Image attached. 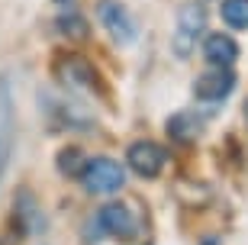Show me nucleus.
Wrapping results in <instances>:
<instances>
[{"mask_svg": "<svg viewBox=\"0 0 248 245\" xmlns=\"http://www.w3.org/2000/svg\"><path fill=\"white\" fill-rule=\"evenodd\" d=\"M55 74H58V81H62L68 91L81 94V97H93V94L103 91L97 68H93V65L87 62L81 52H64V55H58Z\"/></svg>", "mask_w": 248, "mask_h": 245, "instance_id": "1", "label": "nucleus"}, {"mask_svg": "<svg viewBox=\"0 0 248 245\" xmlns=\"http://www.w3.org/2000/svg\"><path fill=\"white\" fill-rule=\"evenodd\" d=\"M81 184L87 194H97V197H107V194H116L126 184V171L120 168V162L113 158H91V162L81 168Z\"/></svg>", "mask_w": 248, "mask_h": 245, "instance_id": "2", "label": "nucleus"}, {"mask_svg": "<svg viewBox=\"0 0 248 245\" xmlns=\"http://www.w3.org/2000/svg\"><path fill=\"white\" fill-rule=\"evenodd\" d=\"M97 19H100V26L107 29V36L116 46H129V42L139 39L136 16L129 13V7L120 3V0H97Z\"/></svg>", "mask_w": 248, "mask_h": 245, "instance_id": "3", "label": "nucleus"}, {"mask_svg": "<svg viewBox=\"0 0 248 245\" xmlns=\"http://www.w3.org/2000/svg\"><path fill=\"white\" fill-rule=\"evenodd\" d=\"M206 7L203 3H184L177 10V29H174V55L177 58H187L197 46V39L203 36L206 29Z\"/></svg>", "mask_w": 248, "mask_h": 245, "instance_id": "4", "label": "nucleus"}, {"mask_svg": "<svg viewBox=\"0 0 248 245\" xmlns=\"http://www.w3.org/2000/svg\"><path fill=\"white\" fill-rule=\"evenodd\" d=\"M13 142H16V107H13V87L10 78L0 74V178L10 164L13 155Z\"/></svg>", "mask_w": 248, "mask_h": 245, "instance_id": "5", "label": "nucleus"}, {"mask_svg": "<svg viewBox=\"0 0 248 245\" xmlns=\"http://www.w3.org/2000/svg\"><path fill=\"white\" fill-rule=\"evenodd\" d=\"M126 162L129 168H132V174H139V178H158V174L165 171L168 164V152L158 142H152V139H139V142H132V146L126 148Z\"/></svg>", "mask_w": 248, "mask_h": 245, "instance_id": "6", "label": "nucleus"}, {"mask_svg": "<svg viewBox=\"0 0 248 245\" xmlns=\"http://www.w3.org/2000/svg\"><path fill=\"white\" fill-rule=\"evenodd\" d=\"M13 226L23 232V236H42L46 232V213L39 210L36 197L26 191V187H19L13 194Z\"/></svg>", "mask_w": 248, "mask_h": 245, "instance_id": "7", "label": "nucleus"}, {"mask_svg": "<svg viewBox=\"0 0 248 245\" xmlns=\"http://www.w3.org/2000/svg\"><path fill=\"white\" fill-rule=\"evenodd\" d=\"M232 91H235V74H232L229 68H216V65L193 81V97L203 100V103H210V100L219 103V100H226Z\"/></svg>", "mask_w": 248, "mask_h": 245, "instance_id": "8", "label": "nucleus"}, {"mask_svg": "<svg viewBox=\"0 0 248 245\" xmlns=\"http://www.w3.org/2000/svg\"><path fill=\"white\" fill-rule=\"evenodd\" d=\"M97 223L103 226V232H110L113 239H123V242L136 236V216L126 203H103L97 213Z\"/></svg>", "mask_w": 248, "mask_h": 245, "instance_id": "9", "label": "nucleus"}, {"mask_svg": "<svg viewBox=\"0 0 248 245\" xmlns=\"http://www.w3.org/2000/svg\"><path fill=\"white\" fill-rule=\"evenodd\" d=\"M203 55L216 68H229V65L239 62V42L232 36H226V33H210L203 39Z\"/></svg>", "mask_w": 248, "mask_h": 245, "instance_id": "10", "label": "nucleus"}, {"mask_svg": "<svg viewBox=\"0 0 248 245\" xmlns=\"http://www.w3.org/2000/svg\"><path fill=\"white\" fill-rule=\"evenodd\" d=\"M200 132H203V123L193 113H187V110H181V113H174V116L168 119V136L174 139V142H181V146L197 142Z\"/></svg>", "mask_w": 248, "mask_h": 245, "instance_id": "11", "label": "nucleus"}, {"mask_svg": "<svg viewBox=\"0 0 248 245\" xmlns=\"http://www.w3.org/2000/svg\"><path fill=\"white\" fill-rule=\"evenodd\" d=\"M222 23L232 29H248V0H222Z\"/></svg>", "mask_w": 248, "mask_h": 245, "instance_id": "12", "label": "nucleus"}, {"mask_svg": "<svg viewBox=\"0 0 248 245\" xmlns=\"http://www.w3.org/2000/svg\"><path fill=\"white\" fill-rule=\"evenodd\" d=\"M58 29H62L68 39H74V42H81V39H87V19L81 16V13H74V10H64L62 16H58Z\"/></svg>", "mask_w": 248, "mask_h": 245, "instance_id": "13", "label": "nucleus"}, {"mask_svg": "<svg viewBox=\"0 0 248 245\" xmlns=\"http://www.w3.org/2000/svg\"><path fill=\"white\" fill-rule=\"evenodd\" d=\"M58 168L64 174H81V152L78 148H64L62 158H58Z\"/></svg>", "mask_w": 248, "mask_h": 245, "instance_id": "14", "label": "nucleus"}, {"mask_svg": "<svg viewBox=\"0 0 248 245\" xmlns=\"http://www.w3.org/2000/svg\"><path fill=\"white\" fill-rule=\"evenodd\" d=\"M203 245H222V242H219L216 236H213V239H203Z\"/></svg>", "mask_w": 248, "mask_h": 245, "instance_id": "15", "label": "nucleus"}, {"mask_svg": "<svg viewBox=\"0 0 248 245\" xmlns=\"http://www.w3.org/2000/svg\"><path fill=\"white\" fill-rule=\"evenodd\" d=\"M245 123H248V100H245Z\"/></svg>", "mask_w": 248, "mask_h": 245, "instance_id": "16", "label": "nucleus"}, {"mask_svg": "<svg viewBox=\"0 0 248 245\" xmlns=\"http://www.w3.org/2000/svg\"><path fill=\"white\" fill-rule=\"evenodd\" d=\"M58 3H68V0H58Z\"/></svg>", "mask_w": 248, "mask_h": 245, "instance_id": "17", "label": "nucleus"}]
</instances>
